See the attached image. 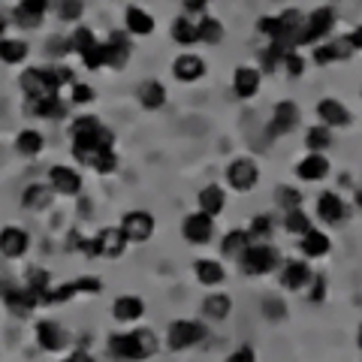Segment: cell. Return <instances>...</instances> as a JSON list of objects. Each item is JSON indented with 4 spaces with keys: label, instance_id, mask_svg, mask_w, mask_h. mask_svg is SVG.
<instances>
[{
    "label": "cell",
    "instance_id": "obj_1",
    "mask_svg": "<svg viewBox=\"0 0 362 362\" xmlns=\"http://www.w3.org/2000/svg\"><path fill=\"white\" fill-rule=\"evenodd\" d=\"M70 133H73V154L82 163H88V166H90V160H94L100 151H109L112 145H115V136H112V130H106L94 115L76 118Z\"/></svg>",
    "mask_w": 362,
    "mask_h": 362
},
{
    "label": "cell",
    "instance_id": "obj_2",
    "mask_svg": "<svg viewBox=\"0 0 362 362\" xmlns=\"http://www.w3.org/2000/svg\"><path fill=\"white\" fill-rule=\"evenodd\" d=\"M109 354L121 362H139L157 354V338L151 329H136L130 335H112Z\"/></svg>",
    "mask_w": 362,
    "mask_h": 362
},
{
    "label": "cell",
    "instance_id": "obj_3",
    "mask_svg": "<svg viewBox=\"0 0 362 362\" xmlns=\"http://www.w3.org/2000/svg\"><path fill=\"white\" fill-rule=\"evenodd\" d=\"M239 266L242 272H247V275H269L272 269L278 266V254H275V247H269V245H247L242 257H239Z\"/></svg>",
    "mask_w": 362,
    "mask_h": 362
},
{
    "label": "cell",
    "instance_id": "obj_4",
    "mask_svg": "<svg viewBox=\"0 0 362 362\" xmlns=\"http://www.w3.org/2000/svg\"><path fill=\"white\" fill-rule=\"evenodd\" d=\"M362 49V30H354L347 37L335 40V42H326V45H317L314 49V61L317 64H332V61H344L350 54H356Z\"/></svg>",
    "mask_w": 362,
    "mask_h": 362
},
{
    "label": "cell",
    "instance_id": "obj_5",
    "mask_svg": "<svg viewBox=\"0 0 362 362\" xmlns=\"http://www.w3.org/2000/svg\"><path fill=\"white\" fill-rule=\"evenodd\" d=\"M21 90L37 103L45 97H58V85L52 78V70H40V66H30V70L21 73Z\"/></svg>",
    "mask_w": 362,
    "mask_h": 362
},
{
    "label": "cell",
    "instance_id": "obj_6",
    "mask_svg": "<svg viewBox=\"0 0 362 362\" xmlns=\"http://www.w3.org/2000/svg\"><path fill=\"white\" fill-rule=\"evenodd\" d=\"M202 338H206V329L197 320H175V323H169V332H166L169 350H187L199 344Z\"/></svg>",
    "mask_w": 362,
    "mask_h": 362
},
{
    "label": "cell",
    "instance_id": "obj_7",
    "mask_svg": "<svg viewBox=\"0 0 362 362\" xmlns=\"http://www.w3.org/2000/svg\"><path fill=\"white\" fill-rule=\"evenodd\" d=\"M332 25H335V9H329V6L314 9V13L305 18V25H302L299 45H311V42H317V40H323L326 33L332 30Z\"/></svg>",
    "mask_w": 362,
    "mask_h": 362
},
{
    "label": "cell",
    "instance_id": "obj_8",
    "mask_svg": "<svg viewBox=\"0 0 362 362\" xmlns=\"http://www.w3.org/2000/svg\"><path fill=\"white\" fill-rule=\"evenodd\" d=\"M124 247H127V239H124L121 226H106V230H100L94 239H90V257L115 259V257L124 254Z\"/></svg>",
    "mask_w": 362,
    "mask_h": 362
},
{
    "label": "cell",
    "instance_id": "obj_9",
    "mask_svg": "<svg viewBox=\"0 0 362 362\" xmlns=\"http://www.w3.org/2000/svg\"><path fill=\"white\" fill-rule=\"evenodd\" d=\"M121 233L127 242H148L154 233V218L148 211H130L121 221Z\"/></svg>",
    "mask_w": 362,
    "mask_h": 362
},
{
    "label": "cell",
    "instance_id": "obj_10",
    "mask_svg": "<svg viewBox=\"0 0 362 362\" xmlns=\"http://www.w3.org/2000/svg\"><path fill=\"white\" fill-rule=\"evenodd\" d=\"M226 178H230V185L235 190H242L245 194V190H251L257 185L259 169H257V163L251 160V157H239V160H233L230 169H226Z\"/></svg>",
    "mask_w": 362,
    "mask_h": 362
},
{
    "label": "cell",
    "instance_id": "obj_11",
    "mask_svg": "<svg viewBox=\"0 0 362 362\" xmlns=\"http://www.w3.org/2000/svg\"><path fill=\"white\" fill-rule=\"evenodd\" d=\"M181 233H185V239L190 245H206L211 239V233H214V221L209 218V214H187L185 223H181Z\"/></svg>",
    "mask_w": 362,
    "mask_h": 362
},
{
    "label": "cell",
    "instance_id": "obj_12",
    "mask_svg": "<svg viewBox=\"0 0 362 362\" xmlns=\"http://www.w3.org/2000/svg\"><path fill=\"white\" fill-rule=\"evenodd\" d=\"M30 247V235L25 230H18V226H6V230H0V254L9 257V259H18L25 257Z\"/></svg>",
    "mask_w": 362,
    "mask_h": 362
},
{
    "label": "cell",
    "instance_id": "obj_13",
    "mask_svg": "<svg viewBox=\"0 0 362 362\" xmlns=\"http://www.w3.org/2000/svg\"><path fill=\"white\" fill-rule=\"evenodd\" d=\"M296 124H299V106L284 100V103L275 106V115H272V124H269V136H284L296 127Z\"/></svg>",
    "mask_w": 362,
    "mask_h": 362
},
{
    "label": "cell",
    "instance_id": "obj_14",
    "mask_svg": "<svg viewBox=\"0 0 362 362\" xmlns=\"http://www.w3.org/2000/svg\"><path fill=\"white\" fill-rule=\"evenodd\" d=\"M311 278H314V272L302 259H290V263H284V272H281V284L287 290H302L305 284H311Z\"/></svg>",
    "mask_w": 362,
    "mask_h": 362
},
{
    "label": "cell",
    "instance_id": "obj_15",
    "mask_svg": "<svg viewBox=\"0 0 362 362\" xmlns=\"http://www.w3.org/2000/svg\"><path fill=\"white\" fill-rule=\"evenodd\" d=\"M49 178H52V187L58 190V194H64V197H76L78 190H82V175H78L76 169H70V166H54Z\"/></svg>",
    "mask_w": 362,
    "mask_h": 362
},
{
    "label": "cell",
    "instance_id": "obj_16",
    "mask_svg": "<svg viewBox=\"0 0 362 362\" xmlns=\"http://www.w3.org/2000/svg\"><path fill=\"white\" fill-rule=\"evenodd\" d=\"M45 6H49V0H21L13 13L16 25L18 28H37L45 16Z\"/></svg>",
    "mask_w": 362,
    "mask_h": 362
},
{
    "label": "cell",
    "instance_id": "obj_17",
    "mask_svg": "<svg viewBox=\"0 0 362 362\" xmlns=\"http://www.w3.org/2000/svg\"><path fill=\"white\" fill-rule=\"evenodd\" d=\"M173 73L178 82H197V78L206 73V61L199 58V54H178L175 64H173Z\"/></svg>",
    "mask_w": 362,
    "mask_h": 362
},
{
    "label": "cell",
    "instance_id": "obj_18",
    "mask_svg": "<svg viewBox=\"0 0 362 362\" xmlns=\"http://www.w3.org/2000/svg\"><path fill=\"white\" fill-rule=\"evenodd\" d=\"M317 115H320L323 127H344V124H350V112L338 100H320Z\"/></svg>",
    "mask_w": 362,
    "mask_h": 362
},
{
    "label": "cell",
    "instance_id": "obj_19",
    "mask_svg": "<svg viewBox=\"0 0 362 362\" xmlns=\"http://www.w3.org/2000/svg\"><path fill=\"white\" fill-rule=\"evenodd\" d=\"M233 88L242 100H251L259 90V70H254V66H239L233 76Z\"/></svg>",
    "mask_w": 362,
    "mask_h": 362
},
{
    "label": "cell",
    "instance_id": "obj_20",
    "mask_svg": "<svg viewBox=\"0 0 362 362\" xmlns=\"http://www.w3.org/2000/svg\"><path fill=\"white\" fill-rule=\"evenodd\" d=\"M326 173H329V160H326L323 154H308L296 166V175L302 181H320V178H326Z\"/></svg>",
    "mask_w": 362,
    "mask_h": 362
},
{
    "label": "cell",
    "instance_id": "obj_21",
    "mask_svg": "<svg viewBox=\"0 0 362 362\" xmlns=\"http://www.w3.org/2000/svg\"><path fill=\"white\" fill-rule=\"evenodd\" d=\"M6 308H9V314H16V317H28L33 308H37V296L30 293V287H16L6 296Z\"/></svg>",
    "mask_w": 362,
    "mask_h": 362
},
{
    "label": "cell",
    "instance_id": "obj_22",
    "mask_svg": "<svg viewBox=\"0 0 362 362\" xmlns=\"http://www.w3.org/2000/svg\"><path fill=\"white\" fill-rule=\"evenodd\" d=\"M226 206V194L218 187V185H209V187H202V194H199V211L202 214H209V218H214V214H221Z\"/></svg>",
    "mask_w": 362,
    "mask_h": 362
},
{
    "label": "cell",
    "instance_id": "obj_23",
    "mask_svg": "<svg viewBox=\"0 0 362 362\" xmlns=\"http://www.w3.org/2000/svg\"><path fill=\"white\" fill-rule=\"evenodd\" d=\"M317 214L326 221V223H338L344 221V202L338 194H323L320 199H317Z\"/></svg>",
    "mask_w": 362,
    "mask_h": 362
},
{
    "label": "cell",
    "instance_id": "obj_24",
    "mask_svg": "<svg viewBox=\"0 0 362 362\" xmlns=\"http://www.w3.org/2000/svg\"><path fill=\"white\" fill-rule=\"evenodd\" d=\"M37 338H40V347L42 350H58L64 347V329L58 323H52V320H40L37 323Z\"/></svg>",
    "mask_w": 362,
    "mask_h": 362
},
{
    "label": "cell",
    "instance_id": "obj_25",
    "mask_svg": "<svg viewBox=\"0 0 362 362\" xmlns=\"http://www.w3.org/2000/svg\"><path fill=\"white\" fill-rule=\"evenodd\" d=\"M112 314H115L118 320H139L145 314V302L139 296H118L115 305H112Z\"/></svg>",
    "mask_w": 362,
    "mask_h": 362
},
{
    "label": "cell",
    "instance_id": "obj_26",
    "mask_svg": "<svg viewBox=\"0 0 362 362\" xmlns=\"http://www.w3.org/2000/svg\"><path fill=\"white\" fill-rule=\"evenodd\" d=\"M230 308H233V299L226 296V293H211L202 302V314L211 317V320H223V317H230Z\"/></svg>",
    "mask_w": 362,
    "mask_h": 362
},
{
    "label": "cell",
    "instance_id": "obj_27",
    "mask_svg": "<svg viewBox=\"0 0 362 362\" xmlns=\"http://www.w3.org/2000/svg\"><path fill=\"white\" fill-rule=\"evenodd\" d=\"M127 30L130 33H136V37H148V33L154 30V18L145 13V9H139V6H130L127 9Z\"/></svg>",
    "mask_w": 362,
    "mask_h": 362
},
{
    "label": "cell",
    "instance_id": "obj_28",
    "mask_svg": "<svg viewBox=\"0 0 362 362\" xmlns=\"http://www.w3.org/2000/svg\"><path fill=\"white\" fill-rule=\"evenodd\" d=\"M302 251L305 257H323V254H329V235H323V233H317V230H308L302 235Z\"/></svg>",
    "mask_w": 362,
    "mask_h": 362
},
{
    "label": "cell",
    "instance_id": "obj_29",
    "mask_svg": "<svg viewBox=\"0 0 362 362\" xmlns=\"http://www.w3.org/2000/svg\"><path fill=\"white\" fill-rule=\"evenodd\" d=\"M49 202H52V194H49V187H45V185H30L25 190V197H21V206L33 209V211L49 209Z\"/></svg>",
    "mask_w": 362,
    "mask_h": 362
},
{
    "label": "cell",
    "instance_id": "obj_30",
    "mask_svg": "<svg viewBox=\"0 0 362 362\" xmlns=\"http://www.w3.org/2000/svg\"><path fill=\"white\" fill-rule=\"evenodd\" d=\"M139 100L145 109H160L166 103V88L160 82H145L139 88Z\"/></svg>",
    "mask_w": 362,
    "mask_h": 362
},
{
    "label": "cell",
    "instance_id": "obj_31",
    "mask_svg": "<svg viewBox=\"0 0 362 362\" xmlns=\"http://www.w3.org/2000/svg\"><path fill=\"white\" fill-rule=\"evenodd\" d=\"M28 58V42L21 40H0V61L4 64H21Z\"/></svg>",
    "mask_w": 362,
    "mask_h": 362
},
{
    "label": "cell",
    "instance_id": "obj_32",
    "mask_svg": "<svg viewBox=\"0 0 362 362\" xmlns=\"http://www.w3.org/2000/svg\"><path fill=\"white\" fill-rule=\"evenodd\" d=\"M197 278H199V284H206V287H218L223 281V269L214 263V259H199L197 263Z\"/></svg>",
    "mask_w": 362,
    "mask_h": 362
},
{
    "label": "cell",
    "instance_id": "obj_33",
    "mask_svg": "<svg viewBox=\"0 0 362 362\" xmlns=\"http://www.w3.org/2000/svg\"><path fill=\"white\" fill-rule=\"evenodd\" d=\"M173 40L175 42H181V45H194L197 40H199V33H197V25L190 18H175L173 21Z\"/></svg>",
    "mask_w": 362,
    "mask_h": 362
},
{
    "label": "cell",
    "instance_id": "obj_34",
    "mask_svg": "<svg viewBox=\"0 0 362 362\" xmlns=\"http://www.w3.org/2000/svg\"><path fill=\"white\" fill-rule=\"evenodd\" d=\"M247 245H251V239H247V230H233V233H226V239H223L221 247H223L226 257H235V259H239Z\"/></svg>",
    "mask_w": 362,
    "mask_h": 362
},
{
    "label": "cell",
    "instance_id": "obj_35",
    "mask_svg": "<svg viewBox=\"0 0 362 362\" xmlns=\"http://www.w3.org/2000/svg\"><path fill=\"white\" fill-rule=\"evenodd\" d=\"M305 145L311 148V154H320L323 148H329V145H332L329 127H311L308 133H305Z\"/></svg>",
    "mask_w": 362,
    "mask_h": 362
},
{
    "label": "cell",
    "instance_id": "obj_36",
    "mask_svg": "<svg viewBox=\"0 0 362 362\" xmlns=\"http://www.w3.org/2000/svg\"><path fill=\"white\" fill-rule=\"evenodd\" d=\"M33 112H37L40 118H64L66 115V106L61 103L58 97H45V100H37V103H33Z\"/></svg>",
    "mask_w": 362,
    "mask_h": 362
},
{
    "label": "cell",
    "instance_id": "obj_37",
    "mask_svg": "<svg viewBox=\"0 0 362 362\" xmlns=\"http://www.w3.org/2000/svg\"><path fill=\"white\" fill-rule=\"evenodd\" d=\"M16 145H18L21 154H40L42 145H45V139H42V133H37V130H21L18 139H16Z\"/></svg>",
    "mask_w": 362,
    "mask_h": 362
},
{
    "label": "cell",
    "instance_id": "obj_38",
    "mask_svg": "<svg viewBox=\"0 0 362 362\" xmlns=\"http://www.w3.org/2000/svg\"><path fill=\"white\" fill-rule=\"evenodd\" d=\"M197 33H199L202 42H211V45H218L223 40V28H221L218 18H202L197 25Z\"/></svg>",
    "mask_w": 362,
    "mask_h": 362
},
{
    "label": "cell",
    "instance_id": "obj_39",
    "mask_svg": "<svg viewBox=\"0 0 362 362\" xmlns=\"http://www.w3.org/2000/svg\"><path fill=\"white\" fill-rule=\"evenodd\" d=\"M284 226H287V233H296V235H305L311 230V218L305 214L302 209H290L287 211V218H284Z\"/></svg>",
    "mask_w": 362,
    "mask_h": 362
},
{
    "label": "cell",
    "instance_id": "obj_40",
    "mask_svg": "<svg viewBox=\"0 0 362 362\" xmlns=\"http://www.w3.org/2000/svg\"><path fill=\"white\" fill-rule=\"evenodd\" d=\"M82 61L88 70H100V66H106V42H94L88 52H82Z\"/></svg>",
    "mask_w": 362,
    "mask_h": 362
},
{
    "label": "cell",
    "instance_id": "obj_41",
    "mask_svg": "<svg viewBox=\"0 0 362 362\" xmlns=\"http://www.w3.org/2000/svg\"><path fill=\"white\" fill-rule=\"evenodd\" d=\"M94 42H97V37H94V33H90L88 28H78V30H73V37L66 40V45H70V52H78V54L88 52Z\"/></svg>",
    "mask_w": 362,
    "mask_h": 362
},
{
    "label": "cell",
    "instance_id": "obj_42",
    "mask_svg": "<svg viewBox=\"0 0 362 362\" xmlns=\"http://www.w3.org/2000/svg\"><path fill=\"white\" fill-rule=\"evenodd\" d=\"M269 233H272V218H266V214H257L254 223H251V230H247V239H257V245H259V242L269 239Z\"/></svg>",
    "mask_w": 362,
    "mask_h": 362
},
{
    "label": "cell",
    "instance_id": "obj_43",
    "mask_svg": "<svg viewBox=\"0 0 362 362\" xmlns=\"http://www.w3.org/2000/svg\"><path fill=\"white\" fill-rule=\"evenodd\" d=\"M90 166H94L97 173H115V169H118V154H115V148L100 151L94 160H90Z\"/></svg>",
    "mask_w": 362,
    "mask_h": 362
},
{
    "label": "cell",
    "instance_id": "obj_44",
    "mask_svg": "<svg viewBox=\"0 0 362 362\" xmlns=\"http://www.w3.org/2000/svg\"><path fill=\"white\" fill-rule=\"evenodd\" d=\"M82 0H61V6H58V13L64 21H76L78 16H82Z\"/></svg>",
    "mask_w": 362,
    "mask_h": 362
},
{
    "label": "cell",
    "instance_id": "obj_45",
    "mask_svg": "<svg viewBox=\"0 0 362 362\" xmlns=\"http://www.w3.org/2000/svg\"><path fill=\"white\" fill-rule=\"evenodd\" d=\"M278 202H281V206H284V211H290V209H299L302 194H299V190H293V187H281V190H278Z\"/></svg>",
    "mask_w": 362,
    "mask_h": 362
},
{
    "label": "cell",
    "instance_id": "obj_46",
    "mask_svg": "<svg viewBox=\"0 0 362 362\" xmlns=\"http://www.w3.org/2000/svg\"><path fill=\"white\" fill-rule=\"evenodd\" d=\"M257 30L266 33L269 40H275V37H278V18H275V16H263V18L257 21Z\"/></svg>",
    "mask_w": 362,
    "mask_h": 362
},
{
    "label": "cell",
    "instance_id": "obj_47",
    "mask_svg": "<svg viewBox=\"0 0 362 362\" xmlns=\"http://www.w3.org/2000/svg\"><path fill=\"white\" fill-rule=\"evenodd\" d=\"M281 61H284V66H287V73H290V76H302V70H305V61L299 58L296 52H287Z\"/></svg>",
    "mask_w": 362,
    "mask_h": 362
},
{
    "label": "cell",
    "instance_id": "obj_48",
    "mask_svg": "<svg viewBox=\"0 0 362 362\" xmlns=\"http://www.w3.org/2000/svg\"><path fill=\"white\" fill-rule=\"evenodd\" d=\"M73 287H76V293H100V281L97 278H78V281H73Z\"/></svg>",
    "mask_w": 362,
    "mask_h": 362
},
{
    "label": "cell",
    "instance_id": "obj_49",
    "mask_svg": "<svg viewBox=\"0 0 362 362\" xmlns=\"http://www.w3.org/2000/svg\"><path fill=\"white\" fill-rule=\"evenodd\" d=\"M52 78H54V85H76L73 82V70H70V66H54V70H52Z\"/></svg>",
    "mask_w": 362,
    "mask_h": 362
},
{
    "label": "cell",
    "instance_id": "obj_50",
    "mask_svg": "<svg viewBox=\"0 0 362 362\" xmlns=\"http://www.w3.org/2000/svg\"><path fill=\"white\" fill-rule=\"evenodd\" d=\"M94 100V90L88 85H73V103H90Z\"/></svg>",
    "mask_w": 362,
    "mask_h": 362
},
{
    "label": "cell",
    "instance_id": "obj_51",
    "mask_svg": "<svg viewBox=\"0 0 362 362\" xmlns=\"http://www.w3.org/2000/svg\"><path fill=\"white\" fill-rule=\"evenodd\" d=\"M226 362H257V356H254V350H251V347H239Z\"/></svg>",
    "mask_w": 362,
    "mask_h": 362
},
{
    "label": "cell",
    "instance_id": "obj_52",
    "mask_svg": "<svg viewBox=\"0 0 362 362\" xmlns=\"http://www.w3.org/2000/svg\"><path fill=\"white\" fill-rule=\"evenodd\" d=\"M263 311H266L269 317H275V320H278V317H284V302H278V299H269V302L263 305Z\"/></svg>",
    "mask_w": 362,
    "mask_h": 362
},
{
    "label": "cell",
    "instance_id": "obj_53",
    "mask_svg": "<svg viewBox=\"0 0 362 362\" xmlns=\"http://www.w3.org/2000/svg\"><path fill=\"white\" fill-rule=\"evenodd\" d=\"M311 287H314V290L308 293V299H311V302H320V299H323V287H326L323 278H317V281L311 278Z\"/></svg>",
    "mask_w": 362,
    "mask_h": 362
},
{
    "label": "cell",
    "instance_id": "obj_54",
    "mask_svg": "<svg viewBox=\"0 0 362 362\" xmlns=\"http://www.w3.org/2000/svg\"><path fill=\"white\" fill-rule=\"evenodd\" d=\"M202 6H206V0H185V9H187V13H199Z\"/></svg>",
    "mask_w": 362,
    "mask_h": 362
},
{
    "label": "cell",
    "instance_id": "obj_55",
    "mask_svg": "<svg viewBox=\"0 0 362 362\" xmlns=\"http://www.w3.org/2000/svg\"><path fill=\"white\" fill-rule=\"evenodd\" d=\"M13 290H16V284H9V281H0V299H6Z\"/></svg>",
    "mask_w": 362,
    "mask_h": 362
},
{
    "label": "cell",
    "instance_id": "obj_56",
    "mask_svg": "<svg viewBox=\"0 0 362 362\" xmlns=\"http://www.w3.org/2000/svg\"><path fill=\"white\" fill-rule=\"evenodd\" d=\"M70 359H73V362H94V359H90V354H85V350H76Z\"/></svg>",
    "mask_w": 362,
    "mask_h": 362
},
{
    "label": "cell",
    "instance_id": "obj_57",
    "mask_svg": "<svg viewBox=\"0 0 362 362\" xmlns=\"http://www.w3.org/2000/svg\"><path fill=\"white\" fill-rule=\"evenodd\" d=\"M4 30H6V13L0 9V33H4Z\"/></svg>",
    "mask_w": 362,
    "mask_h": 362
},
{
    "label": "cell",
    "instance_id": "obj_58",
    "mask_svg": "<svg viewBox=\"0 0 362 362\" xmlns=\"http://www.w3.org/2000/svg\"><path fill=\"white\" fill-rule=\"evenodd\" d=\"M64 362H73V359H64Z\"/></svg>",
    "mask_w": 362,
    "mask_h": 362
}]
</instances>
